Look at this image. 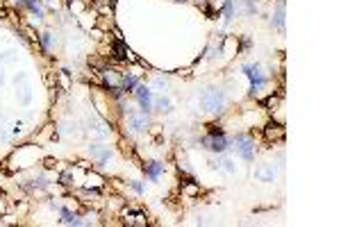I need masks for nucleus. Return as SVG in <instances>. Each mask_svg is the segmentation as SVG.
I'll return each instance as SVG.
<instances>
[{
	"instance_id": "3",
	"label": "nucleus",
	"mask_w": 341,
	"mask_h": 227,
	"mask_svg": "<svg viewBox=\"0 0 341 227\" xmlns=\"http://www.w3.org/2000/svg\"><path fill=\"white\" fill-rule=\"evenodd\" d=\"M230 150L237 152L239 159H243L246 164L255 162V154H257V144H255V136L248 132H237L234 136H230Z\"/></svg>"
},
{
	"instance_id": "13",
	"label": "nucleus",
	"mask_w": 341,
	"mask_h": 227,
	"mask_svg": "<svg viewBox=\"0 0 341 227\" xmlns=\"http://www.w3.org/2000/svg\"><path fill=\"white\" fill-rule=\"evenodd\" d=\"M239 7H237V0H223V5H218V16H223V23L230 25L237 16Z\"/></svg>"
},
{
	"instance_id": "22",
	"label": "nucleus",
	"mask_w": 341,
	"mask_h": 227,
	"mask_svg": "<svg viewBox=\"0 0 341 227\" xmlns=\"http://www.w3.org/2000/svg\"><path fill=\"white\" fill-rule=\"evenodd\" d=\"M128 186L132 188V191L137 193V196H146V193H148V188H146V184H144V182H139V180H130V182H128Z\"/></svg>"
},
{
	"instance_id": "25",
	"label": "nucleus",
	"mask_w": 341,
	"mask_h": 227,
	"mask_svg": "<svg viewBox=\"0 0 341 227\" xmlns=\"http://www.w3.org/2000/svg\"><path fill=\"white\" fill-rule=\"evenodd\" d=\"M57 78H60L62 89L69 91V86H71V82H69V70H60V73H57Z\"/></svg>"
},
{
	"instance_id": "20",
	"label": "nucleus",
	"mask_w": 341,
	"mask_h": 227,
	"mask_svg": "<svg viewBox=\"0 0 341 227\" xmlns=\"http://www.w3.org/2000/svg\"><path fill=\"white\" fill-rule=\"evenodd\" d=\"M237 7H241L243 16H255L257 14V0H237Z\"/></svg>"
},
{
	"instance_id": "1",
	"label": "nucleus",
	"mask_w": 341,
	"mask_h": 227,
	"mask_svg": "<svg viewBox=\"0 0 341 227\" xmlns=\"http://www.w3.org/2000/svg\"><path fill=\"white\" fill-rule=\"evenodd\" d=\"M241 73L246 75L248 82H250L248 96L262 100V96L266 94V89L271 86V78L262 70V64H257V62H246V64H241Z\"/></svg>"
},
{
	"instance_id": "5",
	"label": "nucleus",
	"mask_w": 341,
	"mask_h": 227,
	"mask_svg": "<svg viewBox=\"0 0 341 227\" xmlns=\"http://www.w3.org/2000/svg\"><path fill=\"white\" fill-rule=\"evenodd\" d=\"M132 98L137 100V104H139V112H144V114L155 112V109H153V98H155V91L150 89L148 84H141V82H139V84H137V89L132 91Z\"/></svg>"
},
{
	"instance_id": "21",
	"label": "nucleus",
	"mask_w": 341,
	"mask_h": 227,
	"mask_svg": "<svg viewBox=\"0 0 341 227\" xmlns=\"http://www.w3.org/2000/svg\"><path fill=\"white\" fill-rule=\"evenodd\" d=\"M150 89L159 91V94H166V91H168V80L162 78V75H157V78L153 80V84H150Z\"/></svg>"
},
{
	"instance_id": "27",
	"label": "nucleus",
	"mask_w": 341,
	"mask_h": 227,
	"mask_svg": "<svg viewBox=\"0 0 341 227\" xmlns=\"http://www.w3.org/2000/svg\"><path fill=\"white\" fill-rule=\"evenodd\" d=\"M0 214H3V216H5V214H7V202H5V200H3V198H0Z\"/></svg>"
},
{
	"instance_id": "8",
	"label": "nucleus",
	"mask_w": 341,
	"mask_h": 227,
	"mask_svg": "<svg viewBox=\"0 0 341 227\" xmlns=\"http://www.w3.org/2000/svg\"><path fill=\"white\" fill-rule=\"evenodd\" d=\"M141 170H144V175H146V180L148 182H159L162 180V175L166 173V164L164 162H146L144 166H141Z\"/></svg>"
},
{
	"instance_id": "12",
	"label": "nucleus",
	"mask_w": 341,
	"mask_h": 227,
	"mask_svg": "<svg viewBox=\"0 0 341 227\" xmlns=\"http://www.w3.org/2000/svg\"><path fill=\"white\" fill-rule=\"evenodd\" d=\"M255 180H257V182H264V184H271L273 180H275V166H273L271 162L259 164V166L255 168Z\"/></svg>"
},
{
	"instance_id": "23",
	"label": "nucleus",
	"mask_w": 341,
	"mask_h": 227,
	"mask_svg": "<svg viewBox=\"0 0 341 227\" xmlns=\"http://www.w3.org/2000/svg\"><path fill=\"white\" fill-rule=\"evenodd\" d=\"M32 100V86L30 84H25L23 89H21V98H19V102L21 104H28Z\"/></svg>"
},
{
	"instance_id": "6",
	"label": "nucleus",
	"mask_w": 341,
	"mask_h": 227,
	"mask_svg": "<svg viewBox=\"0 0 341 227\" xmlns=\"http://www.w3.org/2000/svg\"><path fill=\"white\" fill-rule=\"evenodd\" d=\"M150 114H144V112H134V109H130L128 112V128L132 130L134 134H144L148 132L150 128Z\"/></svg>"
},
{
	"instance_id": "7",
	"label": "nucleus",
	"mask_w": 341,
	"mask_h": 227,
	"mask_svg": "<svg viewBox=\"0 0 341 227\" xmlns=\"http://www.w3.org/2000/svg\"><path fill=\"white\" fill-rule=\"evenodd\" d=\"M87 152H89V157L94 159L96 164H109L114 157V150L109 148V146L105 144H98V141H94V144L87 146Z\"/></svg>"
},
{
	"instance_id": "14",
	"label": "nucleus",
	"mask_w": 341,
	"mask_h": 227,
	"mask_svg": "<svg viewBox=\"0 0 341 227\" xmlns=\"http://www.w3.org/2000/svg\"><path fill=\"white\" fill-rule=\"evenodd\" d=\"M284 125L280 123H268L266 128H264V138L266 141H277V144H282L284 141Z\"/></svg>"
},
{
	"instance_id": "17",
	"label": "nucleus",
	"mask_w": 341,
	"mask_h": 227,
	"mask_svg": "<svg viewBox=\"0 0 341 227\" xmlns=\"http://www.w3.org/2000/svg\"><path fill=\"white\" fill-rule=\"evenodd\" d=\"M153 109H157V112H164V114H171L173 112V100L168 98L166 94H159L153 98Z\"/></svg>"
},
{
	"instance_id": "18",
	"label": "nucleus",
	"mask_w": 341,
	"mask_h": 227,
	"mask_svg": "<svg viewBox=\"0 0 341 227\" xmlns=\"http://www.w3.org/2000/svg\"><path fill=\"white\" fill-rule=\"evenodd\" d=\"M84 180H87V184H84V186H94V188H103L105 184H107V180H105L100 173H96L94 168H89V170L84 173Z\"/></svg>"
},
{
	"instance_id": "24",
	"label": "nucleus",
	"mask_w": 341,
	"mask_h": 227,
	"mask_svg": "<svg viewBox=\"0 0 341 227\" xmlns=\"http://www.w3.org/2000/svg\"><path fill=\"white\" fill-rule=\"evenodd\" d=\"M12 62H16V54H14V50H5V52H0V66L12 64Z\"/></svg>"
},
{
	"instance_id": "2",
	"label": "nucleus",
	"mask_w": 341,
	"mask_h": 227,
	"mask_svg": "<svg viewBox=\"0 0 341 227\" xmlns=\"http://www.w3.org/2000/svg\"><path fill=\"white\" fill-rule=\"evenodd\" d=\"M198 107L203 114H209V116H218V114L225 112L227 107V96L223 89H216V86H209L200 94L198 98Z\"/></svg>"
},
{
	"instance_id": "9",
	"label": "nucleus",
	"mask_w": 341,
	"mask_h": 227,
	"mask_svg": "<svg viewBox=\"0 0 341 227\" xmlns=\"http://www.w3.org/2000/svg\"><path fill=\"white\" fill-rule=\"evenodd\" d=\"M112 52H114V60H116V62H134V64L139 62L137 57L132 54V50H130L128 46H125V41L121 39V36L112 44Z\"/></svg>"
},
{
	"instance_id": "15",
	"label": "nucleus",
	"mask_w": 341,
	"mask_h": 227,
	"mask_svg": "<svg viewBox=\"0 0 341 227\" xmlns=\"http://www.w3.org/2000/svg\"><path fill=\"white\" fill-rule=\"evenodd\" d=\"M57 134H60V136H78L80 134V123L78 120H71V118L62 120V123L57 125Z\"/></svg>"
},
{
	"instance_id": "10",
	"label": "nucleus",
	"mask_w": 341,
	"mask_h": 227,
	"mask_svg": "<svg viewBox=\"0 0 341 227\" xmlns=\"http://www.w3.org/2000/svg\"><path fill=\"white\" fill-rule=\"evenodd\" d=\"M57 214H60V222H62V225H73V227L84 225V220H82V214L73 212V209L64 207V204H62V207L57 209Z\"/></svg>"
},
{
	"instance_id": "28",
	"label": "nucleus",
	"mask_w": 341,
	"mask_h": 227,
	"mask_svg": "<svg viewBox=\"0 0 341 227\" xmlns=\"http://www.w3.org/2000/svg\"><path fill=\"white\" fill-rule=\"evenodd\" d=\"M3 84H5V68L0 66V86H3Z\"/></svg>"
},
{
	"instance_id": "4",
	"label": "nucleus",
	"mask_w": 341,
	"mask_h": 227,
	"mask_svg": "<svg viewBox=\"0 0 341 227\" xmlns=\"http://www.w3.org/2000/svg\"><path fill=\"white\" fill-rule=\"evenodd\" d=\"M198 148L207 150L212 154H221L225 150H230V136L225 132H218V134H205V136L198 138Z\"/></svg>"
},
{
	"instance_id": "11",
	"label": "nucleus",
	"mask_w": 341,
	"mask_h": 227,
	"mask_svg": "<svg viewBox=\"0 0 341 227\" xmlns=\"http://www.w3.org/2000/svg\"><path fill=\"white\" fill-rule=\"evenodd\" d=\"M284 16H287V12H284V0H280L275 5V10H273V14H271V20H268V25H271L273 30H277V32H284Z\"/></svg>"
},
{
	"instance_id": "29",
	"label": "nucleus",
	"mask_w": 341,
	"mask_h": 227,
	"mask_svg": "<svg viewBox=\"0 0 341 227\" xmlns=\"http://www.w3.org/2000/svg\"><path fill=\"white\" fill-rule=\"evenodd\" d=\"M14 2H16V7H23L25 5V0H14Z\"/></svg>"
},
{
	"instance_id": "19",
	"label": "nucleus",
	"mask_w": 341,
	"mask_h": 227,
	"mask_svg": "<svg viewBox=\"0 0 341 227\" xmlns=\"http://www.w3.org/2000/svg\"><path fill=\"white\" fill-rule=\"evenodd\" d=\"M39 46L44 48V52H53V50L57 48V34H53V32H41Z\"/></svg>"
},
{
	"instance_id": "16",
	"label": "nucleus",
	"mask_w": 341,
	"mask_h": 227,
	"mask_svg": "<svg viewBox=\"0 0 341 227\" xmlns=\"http://www.w3.org/2000/svg\"><path fill=\"white\" fill-rule=\"evenodd\" d=\"M141 82V78L134 73H121V89H123V94H132L134 89H137V84Z\"/></svg>"
},
{
	"instance_id": "26",
	"label": "nucleus",
	"mask_w": 341,
	"mask_h": 227,
	"mask_svg": "<svg viewBox=\"0 0 341 227\" xmlns=\"http://www.w3.org/2000/svg\"><path fill=\"white\" fill-rule=\"evenodd\" d=\"M55 166H57V159H53V157H46L44 159V168H46V170H50V168H55Z\"/></svg>"
},
{
	"instance_id": "30",
	"label": "nucleus",
	"mask_w": 341,
	"mask_h": 227,
	"mask_svg": "<svg viewBox=\"0 0 341 227\" xmlns=\"http://www.w3.org/2000/svg\"><path fill=\"white\" fill-rule=\"evenodd\" d=\"M198 2H203V5H205V2H209V0H198Z\"/></svg>"
}]
</instances>
